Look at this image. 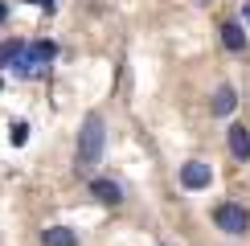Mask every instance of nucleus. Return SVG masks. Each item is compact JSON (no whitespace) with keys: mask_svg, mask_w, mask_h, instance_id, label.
<instances>
[{"mask_svg":"<svg viewBox=\"0 0 250 246\" xmlns=\"http://www.w3.org/2000/svg\"><path fill=\"white\" fill-rule=\"evenodd\" d=\"M222 45L230 49V54H246V29L238 25V20H226L222 25Z\"/></svg>","mask_w":250,"mask_h":246,"instance_id":"7","label":"nucleus"},{"mask_svg":"<svg viewBox=\"0 0 250 246\" xmlns=\"http://www.w3.org/2000/svg\"><path fill=\"white\" fill-rule=\"evenodd\" d=\"M21 45H25V41H0V66H13L17 54H21Z\"/></svg>","mask_w":250,"mask_h":246,"instance_id":"10","label":"nucleus"},{"mask_svg":"<svg viewBox=\"0 0 250 246\" xmlns=\"http://www.w3.org/2000/svg\"><path fill=\"white\" fill-rule=\"evenodd\" d=\"M226 144H230V156L234 160H250V127L246 123H230V131H226Z\"/></svg>","mask_w":250,"mask_h":246,"instance_id":"6","label":"nucleus"},{"mask_svg":"<svg viewBox=\"0 0 250 246\" xmlns=\"http://www.w3.org/2000/svg\"><path fill=\"white\" fill-rule=\"evenodd\" d=\"M103 148H107V119L99 111H90L78 127V148H74V172L78 177L95 172V164L103 160Z\"/></svg>","mask_w":250,"mask_h":246,"instance_id":"1","label":"nucleus"},{"mask_svg":"<svg viewBox=\"0 0 250 246\" xmlns=\"http://www.w3.org/2000/svg\"><path fill=\"white\" fill-rule=\"evenodd\" d=\"M4 17H8V4H0V25H4Z\"/></svg>","mask_w":250,"mask_h":246,"instance_id":"13","label":"nucleus"},{"mask_svg":"<svg viewBox=\"0 0 250 246\" xmlns=\"http://www.w3.org/2000/svg\"><path fill=\"white\" fill-rule=\"evenodd\" d=\"M242 20H246V25H250V0H246V8H242Z\"/></svg>","mask_w":250,"mask_h":246,"instance_id":"12","label":"nucleus"},{"mask_svg":"<svg viewBox=\"0 0 250 246\" xmlns=\"http://www.w3.org/2000/svg\"><path fill=\"white\" fill-rule=\"evenodd\" d=\"M90 197H95L99 205H119L123 201V184L107 181V177H90Z\"/></svg>","mask_w":250,"mask_h":246,"instance_id":"5","label":"nucleus"},{"mask_svg":"<svg viewBox=\"0 0 250 246\" xmlns=\"http://www.w3.org/2000/svg\"><path fill=\"white\" fill-rule=\"evenodd\" d=\"M213 226L222 234H230V238H242V234H250V209L238 201H217L213 205Z\"/></svg>","mask_w":250,"mask_h":246,"instance_id":"3","label":"nucleus"},{"mask_svg":"<svg viewBox=\"0 0 250 246\" xmlns=\"http://www.w3.org/2000/svg\"><path fill=\"white\" fill-rule=\"evenodd\" d=\"M54 58H58V41H33V45H21L13 70H17L21 78H37Z\"/></svg>","mask_w":250,"mask_h":246,"instance_id":"2","label":"nucleus"},{"mask_svg":"<svg viewBox=\"0 0 250 246\" xmlns=\"http://www.w3.org/2000/svg\"><path fill=\"white\" fill-rule=\"evenodd\" d=\"M8 140H13V148H21V144L29 140V123H13V127H8Z\"/></svg>","mask_w":250,"mask_h":246,"instance_id":"11","label":"nucleus"},{"mask_svg":"<svg viewBox=\"0 0 250 246\" xmlns=\"http://www.w3.org/2000/svg\"><path fill=\"white\" fill-rule=\"evenodd\" d=\"M209 107H213V115H230V111L238 107V95H234V86H230V82H222V86H217V95H213V102H209Z\"/></svg>","mask_w":250,"mask_h":246,"instance_id":"9","label":"nucleus"},{"mask_svg":"<svg viewBox=\"0 0 250 246\" xmlns=\"http://www.w3.org/2000/svg\"><path fill=\"white\" fill-rule=\"evenodd\" d=\"M41 246H78V234L70 230V226H49V230L41 234Z\"/></svg>","mask_w":250,"mask_h":246,"instance_id":"8","label":"nucleus"},{"mask_svg":"<svg viewBox=\"0 0 250 246\" xmlns=\"http://www.w3.org/2000/svg\"><path fill=\"white\" fill-rule=\"evenodd\" d=\"M213 181V168L205 160H189V164H181V189H205V184Z\"/></svg>","mask_w":250,"mask_h":246,"instance_id":"4","label":"nucleus"}]
</instances>
